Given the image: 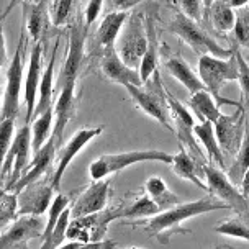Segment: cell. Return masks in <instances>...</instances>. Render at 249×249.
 <instances>
[{
  "label": "cell",
  "instance_id": "obj_16",
  "mask_svg": "<svg viewBox=\"0 0 249 249\" xmlns=\"http://www.w3.org/2000/svg\"><path fill=\"white\" fill-rule=\"evenodd\" d=\"M41 233L39 216H17L10 228L0 234V249H28V241Z\"/></svg>",
  "mask_w": 249,
  "mask_h": 249
},
{
  "label": "cell",
  "instance_id": "obj_37",
  "mask_svg": "<svg viewBox=\"0 0 249 249\" xmlns=\"http://www.w3.org/2000/svg\"><path fill=\"white\" fill-rule=\"evenodd\" d=\"M79 3H81V0H54V3L51 5L50 10L53 25L57 26V28L64 26L71 17L77 12Z\"/></svg>",
  "mask_w": 249,
  "mask_h": 249
},
{
  "label": "cell",
  "instance_id": "obj_42",
  "mask_svg": "<svg viewBox=\"0 0 249 249\" xmlns=\"http://www.w3.org/2000/svg\"><path fill=\"white\" fill-rule=\"evenodd\" d=\"M177 3L182 8V13L185 17H189L194 21H202L205 10H203V2L202 0H177Z\"/></svg>",
  "mask_w": 249,
  "mask_h": 249
},
{
  "label": "cell",
  "instance_id": "obj_13",
  "mask_svg": "<svg viewBox=\"0 0 249 249\" xmlns=\"http://www.w3.org/2000/svg\"><path fill=\"white\" fill-rule=\"evenodd\" d=\"M53 192L54 190L51 187V182L48 184L43 179L25 187L20 194H17L18 216H41L43 213H46L53 202Z\"/></svg>",
  "mask_w": 249,
  "mask_h": 249
},
{
  "label": "cell",
  "instance_id": "obj_17",
  "mask_svg": "<svg viewBox=\"0 0 249 249\" xmlns=\"http://www.w3.org/2000/svg\"><path fill=\"white\" fill-rule=\"evenodd\" d=\"M57 146H59V143L56 141V138L50 136V140L46 141V144L33 154L31 162L26 166L23 174L20 177V180L17 182L15 187H13V190H12L13 194H20L25 187L35 184V182L39 180L48 171H50L53 166V159H54V156H56Z\"/></svg>",
  "mask_w": 249,
  "mask_h": 249
},
{
  "label": "cell",
  "instance_id": "obj_5",
  "mask_svg": "<svg viewBox=\"0 0 249 249\" xmlns=\"http://www.w3.org/2000/svg\"><path fill=\"white\" fill-rule=\"evenodd\" d=\"M158 161L162 164H171L172 154L166 151L158 149H146V151H128V153L117 154H102L89 166V174L92 180L108 179L112 174L124 171L126 167L138 162H149Z\"/></svg>",
  "mask_w": 249,
  "mask_h": 249
},
{
  "label": "cell",
  "instance_id": "obj_12",
  "mask_svg": "<svg viewBox=\"0 0 249 249\" xmlns=\"http://www.w3.org/2000/svg\"><path fill=\"white\" fill-rule=\"evenodd\" d=\"M244 126H246V115H244L243 104L236 107L234 113H221L220 118L213 123L216 141L225 156H228V158L236 156L244 136Z\"/></svg>",
  "mask_w": 249,
  "mask_h": 249
},
{
  "label": "cell",
  "instance_id": "obj_56",
  "mask_svg": "<svg viewBox=\"0 0 249 249\" xmlns=\"http://www.w3.org/2000/svg\"><path fill=\"white\" fill-rule=\"evenodd\" d=\"M220 248H221V246H218V248H215V249H220Z\"/></svg>",
  "mask_w": 249,
  "mask_h": 249
},
{
  "label": "cell",
  "instance_id": "obj_7",
  "mask_svg": "<svg viewBox=\"0 0 249 249\" xmlns=\"http://www.w3.org/2000/svg\"><path fill=\"white\" fill-rule=\"evenodd\" d=\"M123 220V208H108V210H102L92 215L74 218L69 223L68 234L66 238L79 241L82 244L86 243H97L104 241L108 225L113 220Z\"/></svg>",
  "mask_w": 249,
  "mask_h": 249
},
{
  "label": "cell",
  "instance_id": "obj_30",
  "mask_svg": "<svg viewBox=\"0 0 249 249\" xmlns=\"http://www.w3.org/2000/svg\"><path fill=\"white\" fill-rule=\"evenodd\" d=\"M144 190L146 195L156 203V207L159 208V212H166L169 208L176 207L180 203V198L177 197L174 192H171V189L164 182L161 177L153 176L144 182Z\"/></svg>",
  "mask_w": 249,
  "mask_h": 249
},
{
  "label": "cell",
  "instance_id": "obj_18",
  "mask_svg": "<svg viewBox=\"0 0 249 249\" xmlns=\"http://www.w3.org/2000/svg\"><path fill=\"white\" fill-rule=\"evenodd\" d=\"M110 194V179L93 180L84 192L79 195L71 208V216L81 218L92 215V213L102 212L107 205Z\"/></svg>",
  "mask_w": 249,
  "mask_h": 249
},
{
  "label": "cell",
  "instance_id": "obj_2",
  "mask_svg": "<svg viewBox=\"0 0 249 249\" xmlns=\"http://www.w3.org/2000/svg\"><path fill=\"white\" fill-rule=\"evenodd\" d=\"M198 77L205 90L215 99L218 105H241V102L221 97V90L226 84L238 81V62L234 53L228 59H220L210 54L198 56Z\"/></svg>",
  "mask_w": 249,
  "mask_h": 249
},
{
  "label": "cell",
  "instance_id": "obj_9",
  "mask_svg": "<svg viewBox=\"0 0 249 249\" xmlns=\"http://www.w3.org/2000/svg\"><path fill=\"white\" fill-rule=\"evenodd\" d=\"M30 154H31V128L30 123H25L15 133V136H13L5 162H3L2 180L8 177V182L3 190H7V192H12L13 190V187L20 180L26 166L30 164Z\"/></svg>",
  "mask_w": 249,
  "mask_h": 249
},
{
  "label": "cell",
  "instance_id": "obj_44",
  "mask_svg": "<svg viewBox=\"0 0 249 249\" xmlns=\"http://www.w3.org/2000/svg\"><path fill=\"white\" fill-rule=\"evenodd\" d=\"M141 0H112L113 12H128L130 8L136 7Z\"/></svg>",
  "mask_w": 249,
  "mask_h": 249
},
{
  "label": "cell",
  "instance_id": "obj_36",
  "mask_svg": "<svg viewBox=\"0 0 249 249\" xmlns=\"http://www.w3.org/2000/svg\"><path fill=\"white\" fill-rule=\"evenodd\" d=\"M159 212L156 203L151 200L148 195H141L135 200L131 207L123 208V218H135V220H141V218H153Z\"/></svg>",
  "mask_w": 249,
  "mask_h": 249
},
{
  "label": "cell",
  "instance_id": "obj_52",
  "mask_svg": "<svg viewBox=\"0 0 249 249\" xmlns=\"http://www.w3.org/2000/svg\"><path fill=\"white\" fill-rule=\"evenodd\" d=\"M220 249H233V248H230V246H221Z\"/></svg>",
  "mask_w": 249,
  "mask_h": 249
},
{
  "label": "cell",
  "instance_id": "obj_34",
  "mask_svg": "<svg viewBox=\"0 0 249 249\" xmlns=\"http://www.w3.org/2000/svg\"><path fill=\"white\" fill-rule=\"evenodd\" d=\"M230 41L234 43L241 50L249 51V3L246 7H241L234 12V26L231 30Z\"/></svg>",
  "mask_w": 249,
  "mask_h": 249
},
{
  "label": "cell",
  "instance_id": "obj_43",
  "mask_svg": "<svg viewBox=\"0 0 249 249\" xmlns=\"http://www.w3.org/2000/svg\"><path fill=\"white\" fill-rule=\"evenodd\" d=\"M102 8H104V0H89L86 12H84V28L87 31H89V26L99 18Z\"/></svg>",
  "mask_w": 249,
  "mask_h": 249
},
{
  "label": "cell",
  "instance_id": "obj_51",
  "mask_svg": "<svg viewBox=\"0 0 249 249\" xmlns=\"http://www.w3.org/2000/svg\"><path fill=\"white\" fill-rule=\"evenodd\" d=\"M3 18H5V17H3V13H2V15H0V23L3 21Z\"/></svg>",
  "mask_w": 249,
  "mask_h": 249
},
{
  "label": "cell",
  "instance_id": "obj_27",
  "mask_svg": "<svg viewBox=\"0 0 249 249\" xmlns=\"http://www.w3.org/2000/svg\"><path fill=\"white\" fill-rule=\"evenodd\" d=\"M171 166H172V171H174L176 174L180 177V179L192 182V184L197 185L198 189L207 190V192H208L207 184L200 179V176H198V172H202V171H200V166L195 162V159L189 154V151H187L184 146H180L179 153L172 156Z\"/></svg>",
  "mask_w": 249,
  "mask_h": 249
},
{
  "label": "cell",
  "instance_id": "obj_38",
  "mask_svg": "<svg viewBox=\"0 0 249 249\" xmlns=\"http://www.w3.org/2000/svg\"><path fill=\"white\" fill-rule=\"evenodd\" d=\"M68 205H69V197H66V195L56 194L54 197H53L51 205H50V208H48V212H50V215H48V221H46V225H44V230L41 233V241H44V239L51 234L53 228L56 226L57 220L61 218L62 212L68 208Z\"/></svg>",
  "mask_w": 249,
  "mask_h": 249
},
{
  "label": "cell",
  "instance_id": "obj_14",
  "mask_svg": "<svg viewBox=\"0 0 249 249\" xmlns=\"http://www.w3.org/2000/svg\"><path fill=\"white\" fill-rule=\"evenodd\" d=\"M104 128L102 126H95V128H82V130L75 131L72 138L64 144L62 148L61 154H59V162H57V167L56 171L53 172V177H51V187L53 190H59V185H61V180L64 177V172L66 169L69 167V164L74 161V158L77 156L81 151L86 148V146L90 143L93 138H97L99 135H102Z\"/></svg>",
  "mask_w": 249,
  "mask_h": 249
},
{
  "label": "cell",
  "instance_id": "obj_55",
  "mask_svg": "<svg viewBox=\"0 0 249 249\" xmlns=\"http://www.w3.org/2000/svg\"><path fill=\"white\" fill-rule=\"evenodd\" d=\"M246 61H248V62H249V56H248V57H246Z\"/></svg>",
  "mask_w": 249,
  "mask_h": 249
},
{
  "label": "cell",
  "instance_id": "obj_47",
  "mask_svg": "<svg viewBox=\"0 0 249 249\" xmlns=\"http://www.w3.org/2000/svg\"><path fill=\"white\" fill-rule=\"evenodd\" d=\"M239 187H241V194H243L246 198H249V169H248L246 172H244V176H243L241 184H239Z\"/></svg>",
  "mask_w": 249,
  "mask_h": 249
},
{
  "label": "cell",
  "instance_id": "obj_22",
  "mask_svg": "<svg viewBox=\"0 0 249 249\" xmlns=\"http://www.w3.org/2000/svg\"><path fill=\"white\" fill-rule=\"evenodd\" d=\"M128 20V12H110L102 18L99 28L95 33V41L102 48V51L115 50V43L122 31L123 25Z\"/></svg>",
  "mask_w": 249,
  "mask_h": 249
},
{
  "label": "cell",
  "instance_id": "obj_20",
  "mask_svg": "<svg viewBox=\"0 0 249 249\" xmlns=\"http://www.w3.org/2000/svg\"><path fill=\"white\" fill-rule=\"evenodd\" d=\"M75 84L77 81H69L62 84V89L59 92V97L54 105V130H53V138H56L57 143H62V136H64L66 126L69 124L71 118L75 113V104H77V95H75Z\"/></svg>",
  "mask_w": 249,
  "mask_h": 249
},
{
  "label": "cell",
  "instance_id": "obj_29",
  "mask_svg": "<svg viewBox=\"0 0 249 249\" xmlns=\"http://www.w3.org/2000/svg\"><path fill=\"white\" fill-rule=\"evenodd\" d=\"M194 135H195V138H198V141L202 143L203 148H205L210 162L216 164L218 169L225 171V167H226L225 154H223V151H221L220 144H218V141H216L215 130H213V123H210V122H200L198 124L195 123Z\"/></svg>",
  "mask_w": 249,
  "mask_h": 249
},
{
  "label": "cell",
  "instance_id": "obj_24",
  "mask_svg": "<svg viewBox=\"0 0 249 249\" xmlns=\"http://www.w3.org/2000/svg\"><path fill=\"white\" fill-rule=\"evenodd\" d=\"M57 48H59V39L54 44L53 50V56L50 62H48L46 69L41 74V81H39L38 87V99H36V107H35L33 118L46 112L48 108H53V97H54V66H56V57H57Z\"/></svg>",
  "mask_w": 249,
  "mask_h": 249
},
{
  "label": "cell",
  "instance_id": "obj_50",
  "mask_svg": "<svg viewBox=\"0 0 249 249\" xmlns=\"http://www.w3.org/2000/svg\"><path fill=\"white\" fill-rule=\"evenodd\" d=\"M202 2H203V10H208V8H210L212 7V3L213 2H215V0H202Z\"/></svg>",
  "mask_w": 249,
  "mask_h": 249
},
{
  "label": "cell",
  "instance_id": "obj_35",
  "mask_svg": "<svg viewBox=\"0 0 249 249\" xmlns=\"http://www.w3.org/2000/svg\"><path fill=\"white\" fill-rule=\"evenodd\" d=\"M215 231H216V233H220V234H225V236L244 239V241L249 243V220H248V215H236L233 218H228V220L221 221L220 225H216Z\"/></svg>",
  "mask_w": 249,
  "mask_h": 249
},
{
  "label": "cell",
  "instance_id": "obj_3",
  "mask_svg": "<svg viewBox=\"0 0 249 249\" xmlns=\"http://www.w3.org/2000/svg\"><path fill=\"white\" fill-rule=\"evenodd\" d=\"M167 30L172 35L179 36L185 44H189L198 56L210 54L220 59H228L233 56L231 48H223L198 21L190 20L182 12H176L172 20L169 21Z\"/></svg>",
  "mask_w": 249,
  "mask_h": 249
},
{
  "label": "cell",
  "instance_id": "obj_21",
  "mask_svg": "<svg viewBox=\"0 0 249 249\" xmlns=\"http://www.w3.org/2000/svg\"><path fill=\"white\" fill-rule=\"evenodd\" d=\"M100 68L105 77L115 84H120V86H128L130 84V86H136V87L143 86L140 77V71L124 64L115 50L104 53Z\"/></svg>",
  "mask_w": 249,
  "mask_h": 249
},
{
  "label": "cell",
  "instance_id": "obj_11",
  "mask_svg": "<svg viewBox=\"0 0 249 249\" xmlns=\"http://www.w3.org/2000/svg\"><path fill=\"white\" fill-rule=\"evenodd\" d=\"M202 174L207 177L208 192L218 200L230 207V210H234L236 215H248L249 213V198L241 194V190L233 184L225 171L215 167L213 164L202 166Z\"/></svg>",
  "mask_w": 249,
  "mask_h": 249
},
{
  "label": "cell",
  "instance_id": "obj_31",
  "mask_svg": "<svg viewBox=\"0 0 249 249\" xmlns=\"http://www.w3.org/2000/svg\"><path fill=\"white\" fill-rule=\"evenodd\" d=\"M189 107L192 108V112L200 122L215 123L221 115L220 105L216 104L215 99L207 90H198L195 93H190Z\"/></svg>",
  "mask_w": 249,
  "mask_h": 249
},
{
  "label": "cell",
  "instance_id": "obj_23",
  "mask_svg": "<svg viewBox=\"0 0 249 249\" xmlns=\"http://www.w3.org/2000/svg\"><path fill=\"white\" fill-rule=\"evenodd\" d=\"M144 26H146V36H148V46H146V53L141 59L140 64V77L141 84H146L149 81V77L158 71L159 64V38H158V31H156L154 20L153 17H146L144 18Z\"/></svg>",
  "mask_w": 249,
  "mask_h": 249
},
{
  "label": "cell",
  "instance_id": "obj_28",
  "mask_svg": "<svg viewBox=\"0 0 249 249\" xmlns=\"http://www.w3.org/2000/svg\"><path fill=\"white\" fill-rule=\"evenodd\" d=\"M23 8V28L28 30L30 38L35 43L41 41L44 25H46V2L33 0L31 3L21 5Z\"/></svg>",
  "mask_w": 249,
  "mask_h": 249
},
{
  "label": "cell",
  "instance_id": "obj_19",
  "mask_svg": "<svg viewBox=\"0 0 249 249\" xmlns=\"http://www.w3.org/2000/svg\"><path fill=\"white\" fill-rule=\"evenodd\" d=\"M43 43H35L33 50L30 53V61H28V71H26V84H25V92H23V100L26 105V123H30L33 120L35 107H36L38 99V87L39 81H41L43 74Z\"/></svg>",
  "mask_w": 249,
  "mask_h": 249
},
{
  "label": "cell",
  "instance_id": "obj_45",
  "mask_svg": "<svg viewBox=\"0 0 249 249\" xmlns=\"http://www.w3.org/2000/svg\"><path fill=\"white\" fill-rule=\"evenodd\" d=\"M117 244L112 239H104V241H97V243H86L82 244L81 249H115Z\"/></svg>",
  "mask_w": 249,
  "mask_h": 249
},
{
  "label": "cell",
  "instance_id": "obj_32",
  "mask_svg": "<svg viewBox=\"0 0 249 249\" xmlns=\"http://www.w3.org/2000/svg\"><path fill=\"white\" fill-rule=\"evenodd\" d=\"M248 169H249V123L246 120L241 146H239L238 153L234 156V161L231 164V167L228 169V172H226V176H228V179L233 182L234 185H239L244 172H246Z\"/></svg>",
  "mask_w": 249,
  "mask_h": 249
},
{
  "label": "cell",
  "instance_id": "obj_1",
  "mask_svg": "<svg viewBox=\"0 0 249 249\" xmlns=\"http://www.w3.org/2000/svg\"><path fill=\"white\" fill-rule=\"evenodd\" d=\"M215 210H230V207L221 202V200H218L216 197H203L194 200V202L179 203V205L149 218L146 221L144 233L149 234L151 238H154L156 241H159L161 244H167L171 241V236H174V234L192 233L190 230H185L180 226L185 220Z\"/></svg>",
  "mask_w": 249,
  "mask_h": 249
},
{
  "label": "cell",
  "instance_id": "obj_46",
  "mask_svg": "<svg viewBox=\"0 0 249 249\" xmlns=\"http://www.w3.org/2000/svg\"><path fill=\"white\" fill-rule=\"evenodd\" d=\"M7 62V43L5 35H3V23H0V69L5 66Z\"/></svg>",
  "mask_w": 249,
  "mask_h": 249
},
{
  "label": "cell",
  "instance_id": "obj_53",
  "mask_svg": "<svg viewBox=\"0 0 249 249\" xmlns=\"http://www.w3.org/2000/svg\"><path fill=\"white\" fill-rule=\"evenodd\" d=\"M3 194V189H0V195H2Z\"/></svg>",
  "mask_w": 249,
  "mask_h": 249
},
{
  "label": "cell",
  "instance_id": "obj_40",
  "mask_svg": "<svg viewBox=\"0 0 249 249\" xmlns=\"http://www.w3.org/2000/svg\"><path fill=\"white\" fill-rule=\"evenodd\" d=\"M13 131H15V120H0V182H2L3 162H5L8 148H10V143L13 140Z\"/></svg>",
  "mask_w": 249,
  "mask_h": 249
},
{
  "label": "cell",
  "instance_id": "obj_48",
  "mask_svg": "<svg viewBox=\"0 0 249 249\" xmlns=\"http://www.w3.org/2000/svg\"><path fill=\"white\" fill-rule=\"evenodd\" d=\"M33 0H10L8 2V7L5 8V12H3V17H7L8 15V12L12 10L13 7H17V5H25V3H31Z\"/></svg>",
  "mask_w": 249,
  "mask_h": 249
},
{
  "label": "cell",
  "instance_id": "obj_41",
  "mask_svg": "<svg viewBox=\"0 0 249 249\" xmlns=\"http://www.w3.org/2000/svg\"><path fill=\"white\" fill-rule=\"evenodd\" d=\"M231 50L234 53V57H236V62H238V82L241 86V90H243V97L249 102V62L246 61V57L241 53V50L233 43Z\"/></svg>",
  "mask_w": 249,
  "mask_h": 249
},
{
  "label": "cell",
  "instance_id": "obj_4",
  "mask_svg": "<svg viewBox=\"0 0 249 249\" xmlns=\"http://www.w3.org/2000/svg\"><path fill=\"white\" fill-rule=\"evenodd\" d=\"M126 89V92L130 93L131 100L135 102V105L141 112H144L146 115H149L151 118L158 120L166 130H172V122H171V115H169V105H167V90L164 89L161 82V75L159 71L151 75L149 81L144 84L143 87H136V86H123Z\"/></svg>",
  "mask_w": 249,
  "mask_h": 249
},
{
  "label": "cell",
  "instance_id": "obj_6",
  "mask_svg": "<svg viewBox=\"0 0 249 249\" xmlns=\"http://www.w3.org/2000/svg\"><path fill=\"white\" fill-rule=\"evenodd\" d=\"M146 46H148V36H146L144 20L140 15L128 17L115 43V51L120 59L133 69H140Z\"/></svg>",
  "mask_w": 249,
  "mask_h": 249
},
{
  "label": "cell",
  "instance_id": "obj_39",
  "mask_svg": "<svg viewBox=\"0 0 249 249\" xmlns=\"http://www.w3.org/2000/svg\"><path fill=\"white\" fill-rule=\"evenodd\" d=\"M18 216V202H17V194L7 192L0 195V231Z\"/></svg>",
  "mask_w": 249,
  "mask_h": 249
},
{
  "label": "cell",
  "instance_id": "obj_54",
  "mask_svg": "<svg viewBox=\"0 0 249 249\" xmlns=\"http://www.w3.org/2000/svg\"><path fill=\"white\" fill-rule=\"evenodd\" d=\"M115 249H118V248H115ZM128 249H138V248H128Z\"/></svg>",
  "mask_w": 249,
  "mask_h": 249
},
{
  "label": "cell",
  "instance_id": "obj_33",
  "mask_svg": "<svg viewBox=\"0 0 249 249\" xmlns=\"http://www.w3.org/2000/svg\"><path fill=\"white\" fill-rule=\"evenodd\" d=\"M53 123V108H48L46 112L35 117L33 123L30 124L31 128V153H36L46 144L50 140V130Z\"/></svg>",
  "mask_w": 249,
  "mask_h": 249
},
{
  "label": "cell",
  "instance_id": "obj_15",
  "mask_svg": "<svg viewBox=\"0 0 249 249\" xmlns=\"http://www.w3.org/2000/svg\"><path fill=\"white\" fill-rule=\"evenodd\" d=\"M86 38L87 30L84 28V25L74 23L71 26L68 56H66L64 64H62L59 72L61 86L69 81H77L79 71H81V66L84 62V56H86Z\"/></svg>",
  "mask_w": 249,
  "mask_h": 249
},
{
  "label": "cell",
  "instance_id": "obj_8",
  "mask_svg": "<svg viewBox=\"0 0 249 249\" xmlns=\"http://www.w3.org/2000/svg\"><path fill=\"white\" fill-rule=\"evenodd\" d=\"M23 54H25V28H21L20 41L7 69V84L0 120H17L20 113V93L23 84Z\"/></svg>",
  "mask_w": 249,
  "mask_h": 249
},
{
  "label": "cell",
  "instance_id": "obj_25",
  "mask_svg": "<svg viewBox=\"0 0 249 249\" xmlns=\"http://www.w3.org/2000/svg\"><path fill=\"white\" fill-rule=\"evenodd\" d=\"M166 69H167V72L174 79H177L190 93L205 90V87H203V84L200 81L197 72L190 68L189 62L180 54H169L166 59Z\"/></svg>",
  "mask_w": 249,
  "mask_h": 249
},
{
  "label": "cell",
  "instance_id": "obj_49",
  "mask_svg": "<svg viewBox=\"0 0 249 249\" xmlns=\"http://www.w3.org/2000/svg\"><path fill=\"white\" fill-rule=\"evenodd\" d=\"M82 248V243H79V241H71L68 244H61L57 249H81Z\"/></svg>",
  "mask_w": 249,
  "mask_h": 249
},
{
  "label": "cell",
  "instance_id": "obj_26",
  "mask_svg": "<svg viewBox=\"0 0 249 249\" xmlns=\"http://www.w3.org/2000/svg\"><path fill=\"white\" fill-rule=\"evenodd\" d=\"M203 21L212 25V28L220 35L231 33L234 26V8L228 0H215L203 15Z\"/></svg>",
  "mask_w": 249,
  "mask_h": 249
},
{
  "label": "cell",
  "instance_id": "obj_10",
  "mask_svg": "<svg viewBox=\"0 0 249 249\" xmlns=\"http://www.w3.org/2000/svg\"><path fill=\"white\" fill-rule=\"evenodd\" d=\"M167 97V105H169V115H171L172 122V130L176 131L177 140H179L180 146H187L189 154L195 159V162L200 167L205 166V156H203L202 149L197 144V138L194 135L195 128V118L192 113L185 108V105L180 100H177L171 92L166 93Z\"/></svg>",
  "mask_w": 249,
  "mask_h": 249
}]
</instances>
